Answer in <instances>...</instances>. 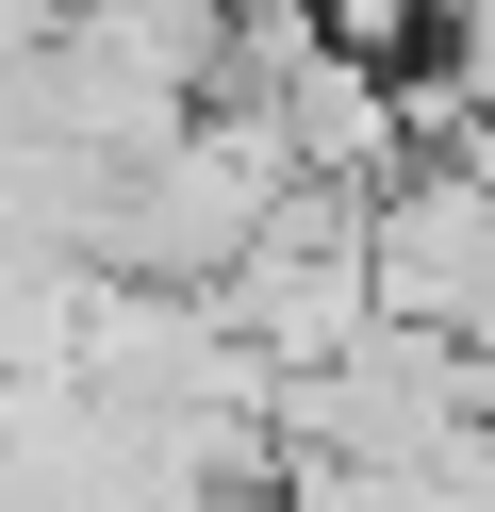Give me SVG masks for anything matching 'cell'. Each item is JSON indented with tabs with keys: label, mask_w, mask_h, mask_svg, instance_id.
<instances>
[{
	"label": "cell",
	"mask_w": 495,
	"mask_h": 512,
	"mask_svg": "<svg viewBox=\"0 0 495 512\" xmlns=\"http://www.w3.org/2000/svg\"><path fill=\"white\" fill-rule=\"evenodd\" d=\"M297 17H314V50H347L380 83H413V50L446 34V0H297Z\"/></svg>",
	"instance_id": "1"
}]
</instances>
